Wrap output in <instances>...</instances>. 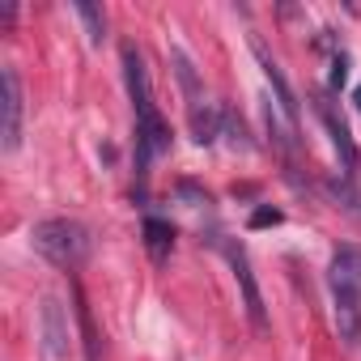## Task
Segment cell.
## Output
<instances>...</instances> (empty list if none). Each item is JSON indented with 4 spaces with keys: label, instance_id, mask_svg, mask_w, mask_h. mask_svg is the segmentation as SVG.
I'll list each match as a JSON object with an SVG mask.
<instances>
[{
    "label": "cell",
    "instance_id": "cell-17",
    "mask_svg": "<svg viewBox=\"0 0 361 361\" xmlns=\"http://www.w3.org/2000/svg\"><path fill=\"white\" fill-rule=\"evenodd\" d=\"M285 221V213L281 209H272V204H259L251 217H247V230H268V226H281Z\"/></svg>",
    "mask_w": 361,
    "mask_h": 361
},
{
    "label": "cell",
    "instance_id": "cell-5",
    "mask_svg": "<svg viewBox=\"0 0 361 361\" xmlns=\"http://www.w3.org/2000/svg\"><path fill=\"white\" fill-rule=\"evenodd\" d=\"M226 259H230V268H234V281H238V289H243V306H247V319H251V327H255V331H268L264 293H259V285H255V272H251V259H247V251H243V247H234V243H226Z\"/></svg>",
    "mask_w": 361,
    "mask_h": 361
},
{
    "label": "cell",
    "instance_id": "cell-6",
    "mask_svg": "<svg viewBox=\"0 0 361 361\" xmlns=\"http://www.w3.org/2000/svg\"><path fill=\"white\" fill-rule=\"evenodd\" d=\"M314 111H319V119H323V128H327V136H331L340 161H344V170H357V145H353V132H348V123L340 119L331 94H319V98H314Z\"/></svg>",
    "mask_w": 361,
    "mask_h": 361
},
{
    "label": "cell",
    "instance_id": "cell-8",
    "mask_svg": "<svg viewBox=\"0 0 361 361\" xmlns=\"http://www.w3.org/2000/svg\"><path fill=\"white\" fill-rule=\"evenodd\" d=\"M39 327H43V344L51 357H68V314L56 298H43V310H39Z\"/></svg>",
    "mask_w": 361,
    "mask_h": 361
},
{
    "label": "cell",
    "instance_id": "cell-11",
    "mask_svg": "<svg viewBox=\"0 0 361 361\" xmlns=\"http://www.w3.org/2000/svg\"><path fill=\"white\" fill-rule=\"evenodd\" d=\"M145 251H149V259L153 264H166L170 259V247H174V226L170 221H161V217H145Z\"/></svg>",
    "mask_w": 361,
    "mask_h": 361
},
{
    "label": "cell",
    "instance_id": "cell-4",
    "mask_svg": "<svg viewBox=\"0 0 361 361\" xmlns=\"http://www.w3.org/2000/svg\"><path fill=\"white\" fill-rule=\"evenodd\" d=\"M22 81L18 68H0V149L18 153L22 145Z\"/></svg>",
    "mask_w": 361,
    "mask_h": 361
},
{
    "label": "cell",
    "instance_id": "cell-12",
    "mask_svg": "<svg viewBox=\"0 0 361 361\" xmlns=\"http://www.w3.org/2000/svg\"><path fill=\"white\" fill-rule=\"evenodd\" d=\"M170 64H174V77H178V85H183V94L192 98L188 106H196V102H204V94H200V81H196V68H192V60L183 56V51H170Z\"/></svg>",
    "mask_w": 361,
    "mask_h": 361
},
{
    "label": "cell",
    "instance_id": "cell-7",
    "mask_svg": "<svg viewBox=\"0 0 361 361\" xmlns=\"http://www.w3.org/2000/svg\"><path fill=\"white\" fill-rule=\"evenodd\" d=\"M251 51H255V60H259V68H264V77H268V85H272V94H276V106L285 111V119L298 128V98H293V90H289V81H285V73H281V64L268 56V47L251 35Z\"/></svg>",
    "mask_w": 361,
    "mask_h": 361
},
{
    "label": "cell",
    "instance_id": "cell-10",
    "mask_svg": "<svg viewBox=\"0 0 361 361\" xmlns=\"http://www.w3.org/2000/svg\"><path fill=\"white\" fill-rule=\"evenodd\" d=\"M264 128H268L272 145H276L285 157H293V153H298V128L285 119V111H281V106H272V98H264Z\"/></svg>",
    "mask_w": 361,
    "mask_h": 361
},
{
    "label": "cell",
    "instance_id": "cell-18",
    "mask_svg": "<svg viewBox=\"0 0 361 361\" xmlns=\"http://www.w3.org/2000/svg\"><path fill=\"white\" fill-rule=\"evenodd\" d=\"M353 102H357V111H361V85H357V90H353Z\"/></svg>",
    "mask_w": 361,
    "mask_h": 361
},
{
    "label": "cell",
    "instance_id": "cell-14",
    "mask_svg": "<svg viewBox=\"0 0 361 361\" xmlns=\"http://www.w3.org/2000/svg\"><path fill=\"white\" fill-rule=\"evenodd\" d=\"M77 319H81V336H85V357L98 361V336H94V319H90V306H85L81 289H77Z\"/></svg>",
    "mask_w": 361,
    "mask_h": 361
},
{
    "label": "cell",
    "instance_id": "cell-15",
    "mask_svg": "<svg viewBox=\"0 0 361 361\" xmlns=\"http://www.w3.org/2000/svg\"><path fill=\"white\" fill-rule=\"evenodd\" d=\"M221 132L230 136L234 149H251V140H247V123H243L234 111H226V106H221Z\"/></svg>",
    "mask_w": 361,
    "mask_h": 361
},
{
    "label": "cell",
    "instance_id": "cell-13",
    "mask_svg": "<svg viewBox=\"0 0 361 361\" xmlns=\"http://www.w3.org/2000/svg\"><path fill=\"white\" fill-rule=\"evenodd\" d=\"M77 18L85 22V35H90V43L98 47V43L106 39V13H102L98 5H85V0H81V5H77Z\"/></svg>",
    "mask_w": 361,
    "mask_h": 361
},
{
    "label": "cell",
    "instance_id": "cell-16",
    "mask_svg": "<svg viewBox=\"0 0 361 361\" xmlns=\"http://www.w3.org/2000/svg\"><path fill=\"white\" fill-rule=\"evenodd\" d=\"M344 81H348V56L336 51V56H331V73H327V94H340Z\"/></svg>",
    "mask_w": 361,
    "mask_h": 361
},
{
    "label": "cell",
    "instance_id": "cell-3",
    "mask_svg": "<svg viewBox=\"0 0 361 361\" xmlns=\"http://www.w3.org/2000/svg\"><path fill=\"white\" fill-rule=\"evenodd\" d=\"M30 243L43 259H51L56 268H81L90 255V230L73 217H47L30 230Z\"/></svg>",
    "mask_w": 361,
    "mask_h": 361
},
{
    "label": "cell",
    "instance_id": "cell-1",
    "mask_svg": "<svg viewBox=\"0 0 361 361\" xmlns=\"http://www.w3.org/2000/svg\"><path fill=\"white\" fill-rule=\"evenodd\" d=\"M123 81H128V98H132V115H136V153H140V174L153 157H161L170 149V128L153 102V90H149V73H145V60L132 43H123Z\"/></svg>",
    "mask_w": 361,
    "mask_h": 361
},
{
    "label": "cell",
    "instance_id": "cell-2",
    "mask_svg": "<svg viewBox=\"0 0 361 361\" xmlns=\"http://www.w3.org/2000/svg\"><path fill=\"white\" fill-rule=\"evenodd\" d=\"M336 331L348 348H361V247H340L327 268Z\"/></svg>",
    "mask_w": 361,
    "mask_h": 361
},
{
    "label": "cell",
    "instance_id": "cell-9",
    "mask_svg": "<svg viewBox=\"0 0 361 361\" xmlns=\"http://www.w3.org/2000/svg\"><path fill=\"white\" fill-rule=\"evenodd\" d=\"M188 128H192V140L196 145H213L221 136V106H213V102L188 106Z\"/></svg>",
    "mask_w": 361,
    "mask_h": 361
}]
</instances>
